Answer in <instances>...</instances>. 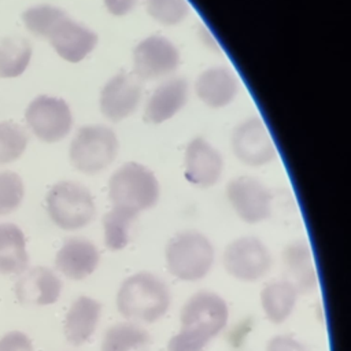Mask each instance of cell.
Returning <instances> with one entry per match:
<instances>
[{"instance_id": "6da1fadb", "label": "cell", "mask_w": 351, "mask_h": 351, "mask_svg": "<svg viewBox=\"0 0 351 351\" xmlns=\"http://www.w3.org/2000/svg\"><path fill=\"white\" fill-rule=\"evenodd\" d=\"M171 293L167 284L155 273L137 271L126 277L118 287L115 306L130 322L154 324L169 310Z\"/></svg>"}, {"instance_id": "7a4b0ae2", "label": "cell", "mask_w": 351, "mask_h": 351, "mask_svg": "<svg viewBox=\"0 0 351 351\" xmlns=\"http://www.w3.org/2000/svg\"><path fill=\"white\" fill-rule=\"evenodd\" d=\"M215 261L211 240L199 230H181L165 247V262L169 273L186 282L207 277Z\"/></svg>"}, {"instance_id": "3957f363", "label": "cell", "mask_w": 351, "mask_h": 351, "mask_svg": "<svg viewBox=\"0 0 351 351\" xmlns=\"http://www.w3.org/2000/svg\"><path fill=\"white\" fill-rule=\"evenodd\" d=\"M159 197V180L143 163L126 162L108 180V199L111 206L122 207L140 215V213L154 208Z\"/></svg>"}, {"instance_id": "277c9868", "label": "cell", "mask_w": 351, "mask_h": 351, "mask_svg": "<svg viewBox=\"0 0 351 351\" xmlns=\"http://www.w3.org/2000/svg\"><path fill=\"white\" fill-rule=\"evenodd\" d=\"M119 152V138L107 125L90 123L81 126L69 148V158L75 170L95 176L110 167Z\"/></svg>"}, {"instance_id": "5b68a950", "label": "cell", "mask_w": 351, "mask_h": 351, "mask_svg": "<svg viewBox=\"0 0 351 351\" xmlns=\"http://www.w3.org/2000/svg\"><path fill=\"white\" fill-rule=\"evenodd\" d=\"M45 203L51 221L58 228L69 232L88 226L96 215V204L90 191L71 180L52 185Z\"/></svg>"}, {"instance_id": "8992f818", "label": "cell", "mask_w": 351, "mask_h": 351, "mask_svg": "<svg viewBox=\"0 0 351 351\" xmlns=\"http://www.w3.org/2000/svg\"><path fill=\"white\" fill-rule=\"evenodd\" d=\"M222 265L230 277L244 282H254L267 276L273 258L261 239L241 236L225 247Z\"/></svg>"}, {"instance_id": "52a82bcc", "label": "cell", "mask_w": 351, "mask_h": 351, "mask_svg": "<svg viewBox=\"0 0 351 351\" xmlns=\"http://www.w3.org/2000/svg\"><path fill=\"white\" fill-rule=\"evenodd\" d=\"M230 148L234 158L245 166L261 167L277 158V147L266 122L252 115L239 122L230 134Z\"/></svg>"}, {"instance_id": "ba28073f", "label": "cell", "mask_w": 351, "mask_h": 351, "mask_svg": "<svg viewBox=\"0 0 351 351\" xmlns=\"http://www.w3.org/2000/svg\"><path fill=\"white\" fill-rule=\"evenodd\" d=\"M229 319L226 300L213 291H197L191 295L180 311V328L197 332L208 339L218 336Z\"/></svg>"}, {"instance_id": "9c48e42d", "label": "cell", "mask_w": 351, "mask_h": 351, "mask_svg": "<svg viewBox=\"0 0 351 351\" xmlns=\"http://www.w3.org/2000/svg\"><path fill=\"white\" fill-rule=\"evenodd\" d=\"M133 74L140 81L165 78L174 73L181 63L177 45L162 34L141 38L132 52Z\"/></svg>"}, {"instance_id": "30bf717a", "label": "cell", "mask_w": 351, "mask_h": 351, "mask_svg": "<svg viewBox=\"0 0 351 351\" xmlns=\"http://www.w3.org/2000/svg\"><path fill=\"white\" fill-rule=\"evenodd\" d=\"M226 199L234 214L245 223L255 225L270 218L271 191L256 177L239 176L226 184Z\"/></svg>"}, {"instance_id": "8fae6325", "label": "cell", "mask_w": 351, "mask_h": 351, "mask_svg": "<svg viewBox=\"0 0 351 351\" xmlns=\"http://www.w3.org/2000/svg\"><path fill=\"white\" fill-rule=\"evenodd\" d=\"M26 122L36 137L45 143H58L69 136L73 128V112L66 100L40 95L26 110Z\"/></svg>"}, {"instance_id": "7c38bea8", "label": "cell", "mask_w": 351, "mask_h": 351, "mask_svg": "<svg viewBox=\"0 0 351 351\" xmlns=\"http://www.w3.org/2000/svg\"><path fill=\"white\" fill-rule=\"evenodd\" d=\"M141 97V81L134 74L121 71L103 85L99 95V110L110 122H121L138 108Z\"/></svg>"}, {"instance_id": "4fadbf2b", "label": "cell", "mask_w": 351, "mask_h": 351, "mask_svg": "<svg viewBox=\"0 0 351 351\" xmlns=\"http://www.w3.org/2000/svg\"><path fill=\"white\" fill-rule=\"evenodd\" d=\"M53 51L66 62L80 63L97 45V34L86 25L74 21L64 12L45 37Z\"/></svg>"}, {"instance_id": "5bb4252c", "label": "cell", "mask_w": 351, "mask_h": 351, "mask_svg": "<svg viewBox=\"0 0 351 351\" xmlns=\"http://www.w3.org/2000/svg\"><path fill=\"white\" fill-rule=\"evenodd\" d=\"M184 176L197 188L214 186L223 173L221 152L204 137H193L185 147Z\"/></svg>"}, {"instance_id": "9a60e30c", "label": "cell", "mask_w": 351, "mask_h": 351, "mask_svg": "<svg viewBox=\"0 0 351 351\" xmlns=\"http://www.w3.org/2000/svg\"><path fill=\"white\" fill-rule=\"evenodd\" d=\"M240 89L239 78L226 66L203 70L195 81V93L208 108H223L233 103Z\"/></svg>"}, {"instance_id": "2e32d148", "label": "cell", "mask_w": 351, "mask_h": 351, "mask_svg": "<svg viewBox=\"0 0 351 351\" xmlns=\"http://www.w3.org/2000/svg\"><path fill=\"white\" fill-rule=\"evenodd\" d=\"M100 263L97 247L88 239L70 237L64 240L55 256V267L64 277L80 281L95 273Z\"/></svg>"}, {"instance_id": "e0dca14e", "label": "cell", "mask_w": 351, "mask_h": 351, "mask_svg": "<svg viewBox=\"0 0 351 351\" xmlns=\"http://www.w3.org/2000/svg\"><path fill=\"white\" fill-rule=\"evenodd\" d=\"M189 86L186 80L171 77L160 82L149 95L144 107V119L159 125L177 115L186 104Z\"/></svg>"}, {"instance_id": "ac0fdd59", "label": "cell", "mask_w": 351, "mask_h": 351, "mask_svg": "<svg viewBox=\"0 0 351 351\" xmlns=\"http://www.w3.org/2000/svg\"><path fill=\"white\" fill-rule=\"evenodd\" d=\"M62 280L45 266H36L22 274L15 284V295L25 306H48L60 298Z\"/></svg>"}, {"instance_id": "d6986e66", "label": "cell", "mask_w": 351, "mask_h": 351, "mask_svg": "<svg viewBox=\"0 0 351 351\" xmlns=\"http://www.w3.org/2000/svg\"><path fill=\"white\" fill-rule=\"evenodd\" d=\"M285 278L299 293H307L317 288L318 274L313 259V251L306 240H293L288 243L281 254Z\"/></svg>"}, {"instance_id": "ffe728a7", "label": "cell", "mask_w": 351, "mask_h": 351, "mask_svg": "<svg viewBox=\"0 0 351 351\" xmlns=\"http://www.w3.org/2000/svg\"><path fill=\"white\" fill-rule=\"evenodd\" d=\"M101 303L95 298L81 295L70 304L64 317V336L71 346L86 343L100 322Z\"/></svg>"}, {"instance_id": "44dd1931", "label": "cell", "mask_w": 351, "mask_h": 351, "mask_svg": "<svg viewBox=\"0 0 351 351\" xmlns=\"http://www.w3.org/2000/svg\"><path fill=\"white\" fill-rule=\"evenodd\" d=\"M299 292L287 280H276L267 282L259 295L261 308L274 325L285 322L293 313L298 303Z\"/></svg>"}, {"instance_id": "7402d4cb", "label": "cell", "mask_w": 351, "mask_h": 351, "mask_svg": "<svg viewBox=\"0 0 351 351\" xmlns=\"http://www.w3.org/2000/svg\"><path fill=\"white\" fill-rule=\"evenodd\" d=\"M29 266L26 239L15 223H0V273L22 274Z\"/></svg>"}, {"instance_id": "603a6c76", "label": "cell", "mask_w": 351, "mask_h": 351, "mask_svg": "<svg viewBox=\"0 0 351 351\" xmlns=\"http://www.w3.org/2000/svg\"><path fill=\"white\" fill-rule=\"evenodd\" d=\"M149 333L136 322H118L107 328L100 351H148Z\"/></svg>"}, {"instance_id": "cb8c5ba5", "label": "cell", "mask_w": 351, "mask_h": 351, "mask_svg": "<svg viewBox=\"0 0 351 351\" xmlns=\"http://www.w3.org/2000/svg\"><path fill=\"white\" fill-rule=\"evenodd\" d=\"M138 214L111 206V208L104 214L103 225V239L104 244L111 251L123 250L130 241V229L137 219Z\"/></svg>"}, {"instance_id": "d4e9b609", "label": "cell", "mask_w": 351, "mask_h": 351, "mask_svg": "<svg viewBox=\"0 0 351 351\" xmlns=\"http://www.w3.org/2000/svg\"><path fill=\"white\" fill-rule=\"evenodd\" d=\"M32 58L30 43L21 36L5 37L0 41V77L12 78L21 75Z\"/></svg>"}, {"instance_id": "484cf974", "label": "cell", "mask_w": 351, "mask_h": 351, "mask_svg": "<svg viewBox=\"0 0 351 351\" xmlns=\"http://www.w3.org/2000/svg\"><path fill=\"white\" fill-rule=\"evenodd\" d=\"M144 5L149 18L165 26L180 25L191 11L188 0H144Z\"/></svg>"}, {"instance_id": "4316f807", "label": "cell", "mask_w": 351, "mask_h": 351, "mask_svg": "<svg viewBox=\"0 0 351 351\" xmlns=\"http://www.w3.org/2000/svg\"><path fill=\"white\" fill-rule=\"evenodd\" d=\"M29 141L26 132L16 123L0 122V165L18 159Z\"/></svg>"}, {"instance_id": "83f0119b", "label": "cell", "mask_w": 351, "mask_h": 351, "mask_svg": "<svg viewBox=\"0 0 351 351\" xmlns=\"http://www.w3.org/2000/svg\"><path fill=\"white\" fill-rule=\"evenodd\" d=\"M62 8L51 4H38L27 8L22 14V21L27 30L37 37L45 38L53 23L64 14Z\"/></svg>"}, {"instance_id": "f1b7e54d", "label": "cell", "mask_w": 351, "mask_h": 351, "mask_svg": "<svg viewBox=\"0 0 351 351\" xmlns=\"http://www.w3.org/2000/svg\"><path fill=\"white\" fill-rule=\"evenodd\" d=\"M22 178L12 171H0V217L16 210L23 199Z\"/></svg>"}, {"instance_id": "f546056e", "label": "cell", "mask_w": 351, "mask_h": 351, "mask_svg": "<svg viewBox=\"0 0 351 351\" xmlns=\"http://www.w3.org/2000/svg\"><path fill=\"white\" fill-rule=\"evenodd\" d=\"M211 339L188 329L180 328L167 341V351H204Z\"/></svg>"}, {"instance_id": "4dcf8cb0", "label": "cell", "mask_w": 351, "mask_h": 351, "mask_svg": "<svg viewBox=\"0 0 351 351\" xmlns=\"http://www.w3.org/2000/svg\"><path fill=\"white\" fill-rule=\"evenodd\" d=\"M0 351H34L30 337L19 330H12L0 339Z\"/></svg>"}, {"instance_id": "1f68e13d", "label": "cell", "mask_w": 351, "mask_h": 351, "mask_svg": "<svg viewBox=\"0 0 351 351\" xmlns=\"http://www.w3.org/2000/svg\"><path fill=\"white\" fill-rule=\"evenodd\" d=\"M266 351H308L298 339L288 335H276L266 343Z\"/></svg>"}, {"instance_id": "d6a6232c", "label": "cell", "mask_w": 351, "mask_h": 351, "mask_svg": "<svg viewBox=\"0 0 351 351\" xmlns=\"http://www.w3.org/2000/svg\"><path fill=\"white\" fill-rule=\"evenodd\" d=\"M137 3L138 0H103L104 8L112 16H125L130 14L136 8Z\"/></svg>"}]
</instances>
